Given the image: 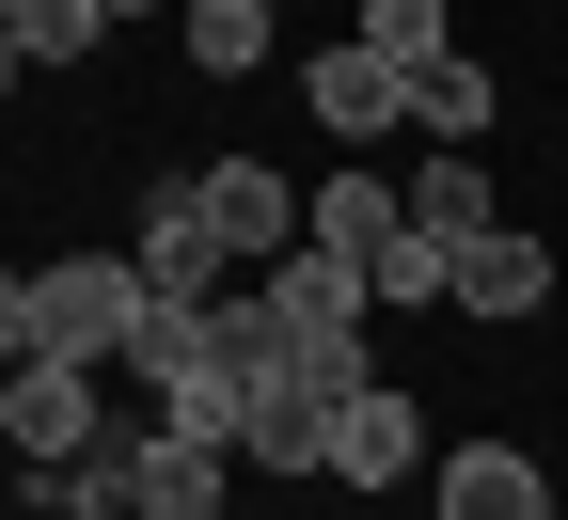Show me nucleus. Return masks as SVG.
Here are the masks:
<instances>
[{"label":"nucleus","instance_id":"ddd939ff","mask_svg":"<svg viewBox=\"0 0 568 520\" xmlns=\"http://www.w3.org/2000/svg\"><path fill=\"white\" fill-rule=\"evenodd\" d=\"M410 221H426V237H489V221H506V205H489V159H474V142H426Z\"/></svg>","mask_w":568,"mask_h":520},{"label":"nucleus","instance_id":"f03ea898","mask_svg":"<svg viewBox=\"0 0 568 520\" xmlns=\"http://www.w3.org/2000/svg\"><path fill=\"white\" fill-rule=\"evenodd\" d=\"M126 332H142V253H48L32 268V347L126 363Z\"/></svg>","mask_w":568,"mask_h":520},{"label":"nucleus","instance_id":"f8f14e48","mask_svg":"<svg viewBox=\"0 0 568 520\" xmlns=\"http://www.w3.org/2000/svg\"><path fill=\"white\" fill-rule=\"evenodd\" d=\"M222 473H237V441L142 426V489H126V520H222Z\"/></svg>","mask_w":568,"mask_h":520},{"label":"nucleus","instance_id":"412c9836","mask_svg":"<svg viewBox=\"0 0 568 520\" xmlns=\"http://www.w3.org/2000/svg\"><path fill=\"white\" fill-rule=\"evenodd\" d=\"M111 17H142V0H111Z\"/></svg>","mask_w":568,"mask_h":520},{"label":"nucleus","instance_id":"423d86ee","mask_svg":"<svg viewBox=\"0 0 568 520\" xmlns=\"http://www.w3.org/2000/svg\"><path fill=\"white\" fill-rule=\"evenodd\" d=\"M443 441H426V410H410V379H347L332 395V473L347 489H410Z\"/></svg>","mask_w":568,"mask_h":520},{"label":"nucleus","instance_id":"9d476101","mask_svg":"<svg viewBox=\"0 0 568 520\" xmlns=\"http://www.w3.org/2000/svg\"><path fill=\"white\" fill-rule=\"evenodd\" d=\"M426 504L443 520H552V473L521 441H443V458H426Z\"/></svg>","mask_w":568,"mask_h":520},{"label":"nucleus","instance_id":"39448f33","mask_svg":"<svg viewBox=\"0 0 568 520\" xmlns=\"http://www.w3.org/2000/svg\"><path fill=\"white\" fill-rule=\"evenodd\" d=\"M332 395H347V379H316V363H268L253 410H237V473H332Z\"/></svg>","mask_w":568,"mask_h":520},{"label":"nucleus","instance_id":"6e6552de","mask_svg":"<svg viewBox=\"0 0 568 520\" xmlns=\"http://www.w3.org/2000/svg\"><path fill=\"white\" fill-rule=\"evenodd\" d=\"M190 190H205V237H222L237 268H268V253H301V190H284L268 159H205Z\"/></svg>","mask_w":568,"mask_h":520},{"label":"nucleus","instance_id":"2eb2a0df","mask_svg":"<svg viewBox=\"0 0 568 520\" xmlns=\"http://www.w3.org/2000/svg\"><path fill=\"white\" fill-rule=\"evenodd\" d=\"M0 32H17L32 80H63V63H95V48H111V0H17Z\"/></svg>","mask_w":568,"mask_h":520},{"label":"nucleus","instance_id":"7ed1b4c3","mask_svg":"<svg viewBox=\"0 0 568 520\" xmlns=\"http://www.w3.org/2000/svg\"><path fill=\"white\" fill-rule=\"evenodd\" d=\"M95 426H111V363H63V347H32V363H0V458H17V473H48V458H80Z\"/></svg>","mask_w":568,"mask_h":520},{"label":"nucleus","instance_id":"1a4fd4ad","mask_svg":"<svg viewBox=\"0 0 568 520\" xmlns=\"http://www.w3.org/2000/svg\"><path fill=\"white\" fill-rule=\"evenodd\" d=\"M458 316H474V332H521V316H552V237H521V221L458 237Z\"/></svg>","mask_w":568,"mask_h":520},{"label":"nucleus","instance_id":"0eeeda50","mask_svg":"<svg viewBox=\"0 0 568 520\" xmlns=\"http://www.w3.org/2000/svg\"><path fill=\"white\" fill-rule=\"evenodd\" d=\"M142 300H222V284H237V253L222 237H205V190L190 174H159V190H142Z\"/></svg>","mask_w":568,"mask_h":520},{"label":"nucleus","instance_id":"a211bd4d","mask_svg":"<svg viewBox=\"0 0 568 520\" xmlns=\"http://www.w3.org/2000/svg\"><path fill=\"white\" fill-rule=\"evenodd\" d=\"M347 32H364L379 63H443L458 48V0H347Z\"/></svg>","mask_w":568,"mask_h":520},{"label":"nucleus","instance_id":"20e7f679","mask_svg":"<svg viewBox=\"0 0 568 520\" xmlns=\"http://www.w3.org/2000/svg\"><path fill=\"white\" fill-rule=\"evenodd\" d=\"M301 111L347 142V159H364L379 126H410V63H379L364 32H332V48H301Z\"/></svg>","mask_w":568,"mask_h":520},{"label":"nucleus","instance_id":"9b49d317","mask_svg":"<svg viewBox=\"0 0 568 520\" xmlns=\"http://www.w3.org/2000/svg\"><path fill=\"white\" fill-rule=\"evenodd\" d=\"M301 237H316V253H364V268H379V253L410 237V190H395V174H364V159H332V190H301Z\"/></svg>","mask_w":568,"mask_h":520},{"label":"nucleus","instance_id":"6ab92c4d","mask_svg":"<svg viewBox=\"0 0 568 520\" xmlns=\"http://www.w3.org/2000/svg\"><path fill=\"white\" fill-rule=\"evenodd\" d=\"M0 363H32V268H0Z\"/></svg>","mask_w":568,"mask_h":520},{"label":"nucleus","instance_id":"4468645a","mask_svg":"<svg viewBox=\"0 0 568 520\" xmlns=\"http://www.w3.org/2000/svg\"><path fill=\"white\" fill-rule=\"evenodd\" d=\"M174 48L205 63V80H253L268 63V0H174Z\"/></svg>","mask_w":568,"mask_h":520},{"label":"nucleus","instance_id":"f257e3e1","mask_svg":"<svg viewBox=\"0 0 568 520\" xmlns=\"http://www.w3.org/2000/svg\"><path fill=\"white\" fill-rule=\"evenodd\" d=\"M253 300L284 316V347H301L316 379H379V363H364V316H379L364 253H316V237H301V253H268V268H253Z\"/></svg>","mask_w":568,"mask_h":520},{"label":"nucleus","instance_id":"aec40b11","mask_svg":"<svg viewBox=\"0 0 568 520\" xmlns=\"http://www.w3.org/2000/svg\"><path fill=\"white\" fill-rule=\"evenodd\" d=\"M17 80H32V63H17V32H0V95H17Z\"/></svg>","mask_w":568,"mask_h":520},{"label":"nucleus","instance_id":"f3484780","mask_svg":"<svg viewBox=\"0 0 568 520\" xmlns=\"http://www.w3.org/2000/svg\"><path fill=\"white\" fill-rule=\"evenodd\" d=\"M364 284H379V316H458V237H426V221H410Z\"/></svg>","mask_w":568,"mask_h":520},{"label":"nucleus","instance_id":"4be33fe9","mask_svg":"<svg viewBox=\"0 0 568 520\" xmlns=\"http://www.w3.org/2000/svg\"><path fill=\"white\" fill-rule=\"evenodd\" d=\"M0 17H17V0H0Z\"/></svg>","mask_w":568,"mask_h":520},{"label":"nucleus","instance_id":"dca6fc26","mask_svg":"<svg viewBox=\"0 0 568 520\" xmlns=\"http://www.w3.org/2000/svg\"><path fill=\"white\" fill-rule=\"evenodd\" d=\"M489 111H506V95H489V63H474V48H443V63H410V126H426V142H474Z\"/></svg>","mask_w":568,"mask_h":520}]
</instances>
